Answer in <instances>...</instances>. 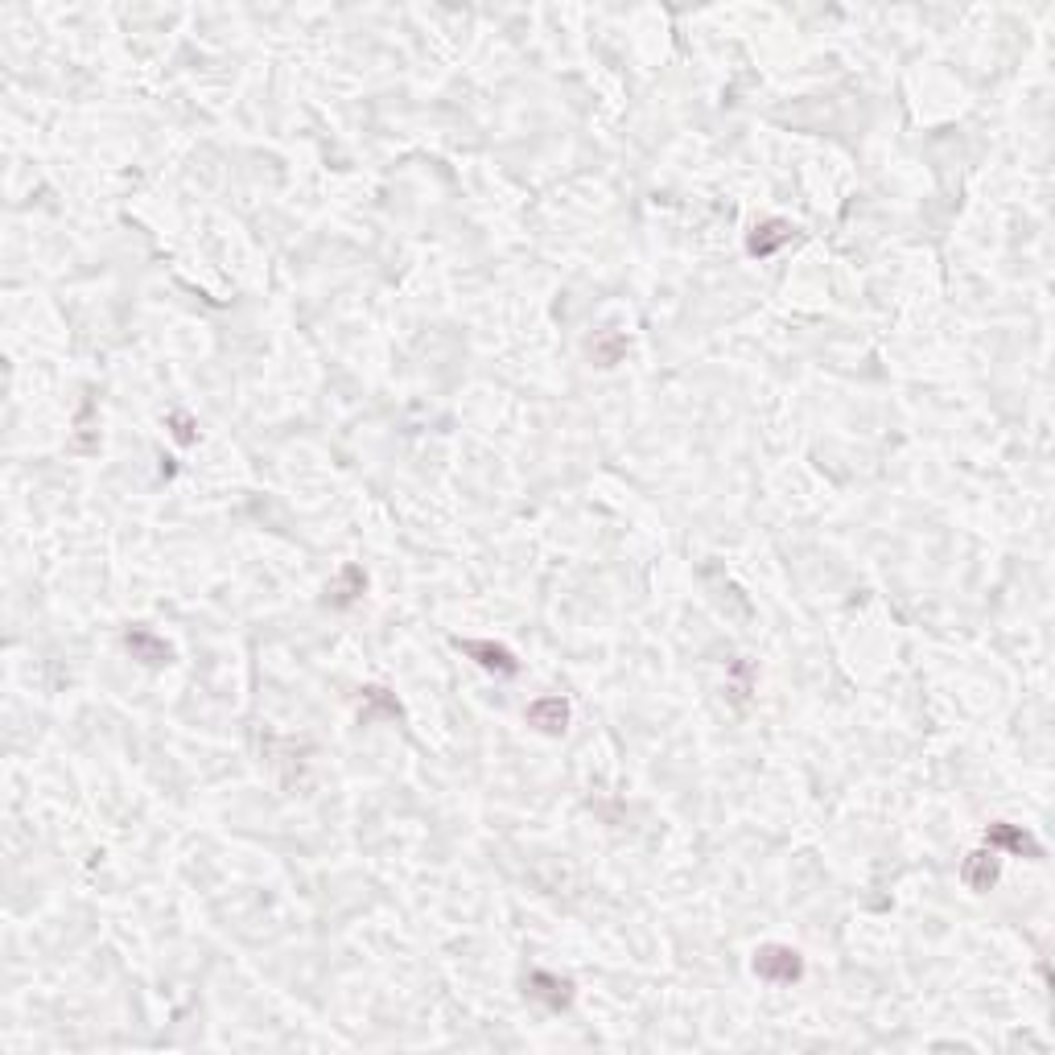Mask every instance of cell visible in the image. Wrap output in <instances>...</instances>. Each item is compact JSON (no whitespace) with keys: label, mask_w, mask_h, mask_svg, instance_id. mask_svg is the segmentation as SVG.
<instances>
[{"label":"cell","mask_w":1055,"mask_h":1055,"mask_svg":"<svg viewBox=\"0 0 1055 1055\" xmlns=\"http://www.w3.org/2000/svg\"><path fill=\"white\" fill-rule=\"evenodd\" d=\"M755 973L763 981H771V985H792L804 973V957L792 944H763L755 952Z\"/></svg>","instance_id":"cell-1"},{"label":"cell","mask_w":1055,"mask_h":1055,"mask_svg":"<svg viewBox=\"0 0 1055 1055\" xmlns=\"http://www.w3.org/2000/svg\"><path fill=\"white\" fill-rule=\"evenodd\" d=\"M528 998L544 1002L549 1010H565V1006L573 1002V981H569V977H557V973L536 969V973L528 977Z\"/></svg>","instance_id":"cell-2"},{"label":"cell","mask_w":1055,"mask_h":1055,"mask_svg":"<svg viewBox=\"0 0 1055 1055\" xmlns=\"http://www.w3.org/2000/svg\"><path fill=\"white\" fill-rule=\"evenodd\" d=\"M985 841H990V849H1006V854H1018V858H1043V845L1027 833V829H1018V825H990V833H985Z\"/></svg>","instance_id":"cell-3"},{"label":"cell","mask_w":1055,"mask_h":1055,"mask_svg":"<svg viewBox=\"0 0 1055 1055\" xmlns=\"http://www.w3.org/2000/svg\"><path fill=\"white\" fill-rule=\"evenodd\" d=\"M998 870H1002V858H998V849H977V854L965 858L961 866V878H965V887L969 891H990L994 882H998Z\"/></svg>","instance_id":"cell-4"},{"label":"cell","mask_w":1055,"mask_h":1055,"mask_svg":"<svg viewBox=\"0 0 1055 1055\" xmlns=\"http://www.w3.org/2000/svg\"><path fill=\"white\" fill-rule=\"evenodd\" d=\"M528 722L540 730V734H565V726H569V705L561 701V697H540V701H532L528 705Z\"/></svg>","instance_id":"cell-5"},{"label":"cell","mask_w":1055,"mask_h":1055,"mask_svg":"<svg viewBox=\"0 0 1055 1055\" xmlns=\"http://www.w3.org/2000/svg\"><path fill=\"white\" fill-rule=\"evenodd\" d=\"M458 648H462L466 656H474V660H479L487 672H503V676H512V672H516V656L507 652V648H499V643H483V639H458Z\"/></svg>","instance_id":"cell-6"},{"label":"cell","mask_w":1055,"mask_h":1055,"mask_svg":"<svg viewBox=\"0 0 1055 1055\" xmlns=\"http://www.w3.org/2000/svg\"><path fill=\"white\" fill-rule=\"evenodd\" d=\"M124 643H128V652H132V660H141V664H169V643L161 639V635H153V631H145V627H132L128 635H124Z\"/></svg>","instance_id":"cell-7"},{"label":"cell","mask_w":1055,"mask_h":1055,"mask_svg":"<svg viewBox=\"0 0 1055 1055\" xmlns=\"http://www.w3.org/2000/svg\"><path fill=\"white\" fill-rule=\"evenodd\" d=\"M788 240H792V223L771 219V223L755 227V235H751V252H755V256H771L779 244H788Z\"/></svg>","instance_id":"cell-8"},{"label":"cell","mask_w":1055,"mask_h":1055,"mask_svg":"<svg viewBox=\"0 0 1055 1055\" xmlns=\"http://www.w3.org/2000/svg\"><path fill=\"white\" fill-rule=\"evenodd\" d=\"M363 586H367L363 569H359V565H343V573L334 577V586H330L326 594H330V602H334V606H347V602H355V598L363 594Z\"/></svg>","instance_id":"cell-9"},{"label":"cell","mask_w":1055,"mask_h":1055,"mask_svg":"<svg viewBox=\"0 0 1055 1055\" xmlns=\"http://www.w3.org/2000/svg\"><path fill=\"white\" fill-rule=\"evenodd\" d=\"M594 351H598V363H602V367H615V363H619V355L627 351V338H619V334H615V338H606V343H598Z\"/></svg>","instance_id":"cell-10"},{"label":"cell","mask_w":1055,"mask_h":1055,"mask_svg":"<svg viewBox=\"0 0 1055 1055\" xmlns=\"http://www.w3.org/2000/svg\"><path fill=\"white\" fill-rule=\"evenodd\" d=\"M169 429H174V437L182 441V446H190V441L198 437V433H194V421H190L186 413H174V417H169Z\"/></svg>","instance_id":"cell-11"}]
</instances>
